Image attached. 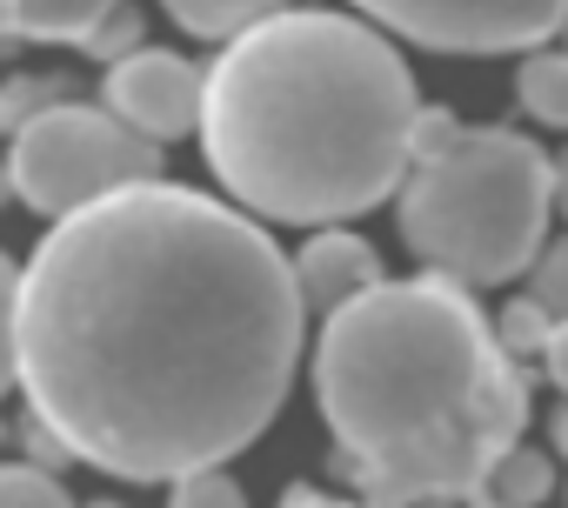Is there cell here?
<instances>
[{"label": "cell", "instance_id": "obj_1", "mask_svg": "<svg viewBox=\"0 0 568 508\" xmlns=\"http://www.w3.org/2000/svg\"><path fill=\"white\" fill-rule=\"evenodd\" d=\"M295 262L241 207L148 181L48 227L21 275L28 415L101 475L234 461L302 368Z\"/></svg>", "mask_w": 568, "mask_h": 508}, {"label": "cell", "instance_id": "obj_2", "mask_svg": "<svg viewBox=\"0 0 568 508\" xmlns=\"http://www.w3.org/2000/svg\"><path fill=\"white\" fill-rule=\"evenodd\" d=\"M315 402L335 435V468L368 508H468L528 428V375L475 295L442 275L382 282L328 315Z\"/></svg>", "mask_w": 568, "mask_h": 508}, {"label": "cell", "instance_id": "obj_3", "mask_svg": "<svg viewBox=\"0 0 568 508\" xmlns=\"http://www.w3.org/2000/svg\"><path fill=\"white\" fill-rule=\"evenodd\" d=\"M415 121V74L382 28L288 8L214 54L201 148L241 207L335 227L402 194Z\"/></svg>", "mask_w": 568, "mask_h": 508}, {"label": "cell", "instance_id": "obj_4", "mask_svg": "<svg viewBox=\"0 0 568 508\" xmlns=\"http://www.w3.org/2000/svg\"><path fill=\"white\" fill-rule=\"evenodd\" d=\"M555 214V161L515 128H462L435 161H415L395 221L415 262L455 288L535 275Z\"/></svg>", "mask_w": 568, "mask_h": 508}, {"label": "cell", "instance_id": "obj_5", "mask_svg": "<svg viewBox=\"0 0 568 508\" xmlns=\"http://www.w3.org/2000/svg\"><path fill=\"white\" fill-rule=\"evenodd\" d=\"M0 167L14 181V201L68 221L108 194L161 181V148L141 141L128 121H114L101 101H74V108H54L34 128H21Z\"/></svg>", "mask_w": 568, "mask_h": 508}, {"label": "cell", "instance_id": "obj_6", "mask_svg": "<svg viewBox=\"0 0 568 508\" xmlns=\"http://www.w3.org/2000/svg\"><path fill=\"white\" fill-rule=\"evenodd\" d=\"M355 8L435 54H535L568 21V0H355Z\"/></svg>", "mask_w": 568, "mask_h": 508}, {"label": "cell", "instance_id": "obj_7", "mask_svg": "<svg viewBox=\"0 0 568 508\" xmlns=\"http://www.w3.org/2000/svg\"><path fill=\"white\" fill-rule=\"evenodd\" d=\"M201 101H207V68H194L174 48H141L128 61L108 68L101 81V108L114 121H128L141 141H181L201 128Z\"/></svg>", "mask_w": 568, "mask_h": 508}, {"label": "cell", "instance_id": "obj_8", "mask_svg": "<svg viewBox=\"0 0 568 508\" xmlns=\"http://www.w3.org/2000/svg\"><path fill=\"white\" fill-rule=\"evenodd\" d=\"M388 275H382V254L362 241V234H348V227H315L308 234V247L295 254V288H302V308L308 315H342L348 302H362V295H375Z\"/></svg>", "mask_w": 568, "mask_h": 508}, {"label": "cell", "instance_id": "obj_9", "mask_svg": "<svg viewBox=\"0 0 568 508\" xmlns=\"http://www.w3.org/2000/svg\"><path fill=\"white\" fill-rule=\"evenodd\" d=\"M121 0H0V41H74L88 48Z\"/></svg>", "mask_w": 568, "mask_h": 508}, {"label": "cell", "instance_id": "obj_10", "mask_svg": "<svg viewBox=\"0 0 568 508\" xmlns=\"http://www.w3.org/2000/svg\"><path fill=\"white\" fill-rule=\"evenodd\" d=\"M161 8L174 14V28L181 34H194V41H241V34H254L261 21H274V14H288V0H161Z\"/></svg>", "mask_w": 568, "mask_h": 508}, {"label": "cell", "instance_id": "obj_11", "mask_svg": "<svg viewBox=\"0 0 568 508\" xmlns=\"http://www.w3.org/2000/svg\"><path fill=\"white\" fill-rule=\"evenodd\" d=\"M81 101V81L74 74H14V81H0V134H21V128H34L41 114H54V108H74Z\"/></svg>", "mask_w": 568, "mask_h": 508}, {"label": "cell", "instance_id": "obj_12", "mask_svg": "<svg viewBox=\"0 0 568 508\" xmlns=\"http://www.w3.org/2000/svg\"><path fill=\"white\" fill-rule=\"evenodd\" d=\"M515 94H521V108H528L541 128H568V48L528 54L521 74H515Z\"/></svg>", "mask_w": 568, "mask_h": 508}, {"label": "cell", "instance_id": "obj_13", "mask_svg": "<svg viewBox=\"0 0 568 508\" xmlns=\"http://www.w3.org/2000/svg\"><path fill=\"white\" fill-rule=\"evenodd\" d=\"M548 488H555V461L541 448H515L488 481V495L508 501V508H535V501H548Z\"/></svg>", "mask_w": 568, "mask_h": 508}, {"label": "cell", "instance_id": "obj_14", "mask_svg": "<svg viewBox=\"0 0 568 508\" xmlns=\"http://www.w3.org/2000/svg\"><path fill=\"white\" fill-rule=\"evenodd\" d=\"M21 262L0 247V395L21 382Z\"/></svg>", "mask_w": 568, "mask_h": 508}, {"label": "cell", "instance_id": "obj_15", "mask_svg": "<svg viewBox=\"0 0 568 508\" xmlns=\"http://www.w3.org/2000/svg\"><path fill=\"white\" fill-rule=\"evenodd\" d=\"M0 508H81V501L61 488V475H48L34 461H8L0 468Z\"/></svg>", "mask_w": 568, "mask_h": 508}, {"label": "cell", "instance_id": "obj_16", "mask_svg": "<svg viewBox=\"0 0 568 508\" xmlns=\"http://www.w3.org/2000/svg\"><path fill=\"white\" fill-rule=\"evenodd\" d=\"M495 335H501V348L521 362V355H541V348H548V335H555V315H548L535 295H521V302H508V308L495 315Z\"/></svg>", "mask_w": 568, "mask_h": 508}, {"label": "cell", "instance_id": "obj_17", "mask_svg": "<svg viewBox=\"0 0 568 508\" xmlns=\"http://www.w3.org/2000/svg\"><path fill=\"white\" fill-rule=\"evenodd\" d=\"M168 508H247V495H241V481L227 468H201V475H181L174 481Z\"/></svg>", "mask_w": 568, "mask_h": 508}, {"label": "cell", "instance_id": "obj_18", "mask_svg": "<svg viewBox=\"0 0 568 508\" xmlns=\"http://www.w3.org/2000/svg\"><path fill=\"white\" fill-rule=\"evenodd\" d=\"M128 54H141V8H128V0H121V8H114V21L88 41V61H128Z\"/></svg>", "mask_w": 568, "mask_h": 508}, {"label": "cell", "instance_id": "obj_19", "mask_svg": "<svg viewBox=\"0 0 568 508\" xmlns=\"http://www.w3.org/2000/svg\"><path fill=\"white\" fill-rule=\"evenodd\" d=\"M555 322H568V241H555L541 262H535V288H528Z\"/></svg>", "mask_w": 568, "mask_h": 508}, {"label": "cell", "instance_id": "obj_20", "mask_svg": "<svg viewBox=\"0 0 568 508\" xmlns=\"http://www.w3.org/2000/svg\"><path fill=\"white\" fill-rule=\"evenodd\" d=\"M462 134V121L455 114H442V108H422V121H415V141H408V161H435L448 141Z\"/></svg>", "mask_w": 568, "mask_h": 508}, {"label": "cell", "instance_id": "obj_21", "mask_svg": "<svg viewBox=\"0 0 568 508\" xmlns=\"http://www.w3.org/2000/svg\"><path fill=\"white\" fill-rule=\"evenodd\" d=\"M14 435H21L28 461H34V468H48V475H61V468L74 461V455H68V448H61V441H54V435H48V428L34 421V415H21V428H14Z\"/></svg>", "mask_w": 568, "mask_h": 508}, {"label": "cell", "instance_id": "obj_22", "mask_svg": "<svg viewBox=\"0 0 568 508\" xmlns=\"http://www.w3.org/2000/svg\"><path fill=\"white\" fill-rule=\"evenodd\" d=\"M541 368H548V382L568 395V322H555V335H548V348H541Z\"/></svg>", "mask_w": 568, "mask_h": 508}, {"label": "cell", "instance_id": "obj_23", "mask_svg": "<svg viewBox=\"0 0 568 508\" xmlns=\"http://www.w3.org/2000/svg\"><path fill=\"white\" fill-rule=\"evenodd\" d=\"M281 508H368V501H335L322 488H288V495H281Z\"/></svg>", "mask_w": 568, "mask_h": 508}, {"label": "cell", "instance_id": "obj_24", "mask_svg": "<svg viewBox=\"0 0 568 508\" xmlns=\"http://www.w3.org/2000/svg\"><path fill=\"white\" fill-rule=\"evenodd\" d=\"M555 207L568 214V148H561V161H555Z\"/></svg>", "mask_w": 568, "mask_h": 508}, {"label": "cell", "instance_id": "obj_25", "mask_svg": "<svg viewBox=\"0 0 568 508\" xmlns=\"http://www.w3.org/2000/svg\"><path fill=\"white\" fill-rule=\"evenodd\" d=\"M555 448H561V455H568V402H561V408H555Z\"/></svg>", "mask_w": 568, "mask_h": 508}, {"label": "cell", "instance_id": "obj_26", "mask_svg": "<svg viewBox=\"0 0 568 508\" xmlns=\"http://www.w3.org/2000/svg\"><path fill=\"white\" fill-rule=\"evenodd\" d=\"M14 201V181H8V167H0V207H8Z\"/></svg>", "mask_w": 568, "mask_h": 508}, {"label": "cell", "instance_id": "obj_27", "mask_svg": "<svg viewBox=\"0 0 568 508\" xmlns=\"http://www.w3.org/2000/svg\"><path fill=\"white\" fill-rule=\"evenodd\" d=\"M468 508H508V501H495V495H481V501H468Z\"/></svg>", "mask_w": 568, "mask_h": 508}, {"label": "cell", "instance_id": "obj_28", "mask_svg": "<svg viewBox=\"0 0 568 508\" xmlns=\"http://www.w3.org/2000/svg\"><path fill=\"white\" fill-rule=\"evenodd\" d=\"M88 508H121V501H88Z\"/></svg>", "mask_w": 568, "mask_h": 508}, {"label": "cell", "instance_id": "obj_29", "mask_svg": "<svg viewBox=\"0 0 568 508\" xmlns=\"http://www.w3.org/2000/svg\"><path fill=\"white\" fill-rule=\"evenodd\" d=\"M561 48H568V21H561Z\"/></svg>", "mask_w": 568, "mask_h": 508}]
</instances>
